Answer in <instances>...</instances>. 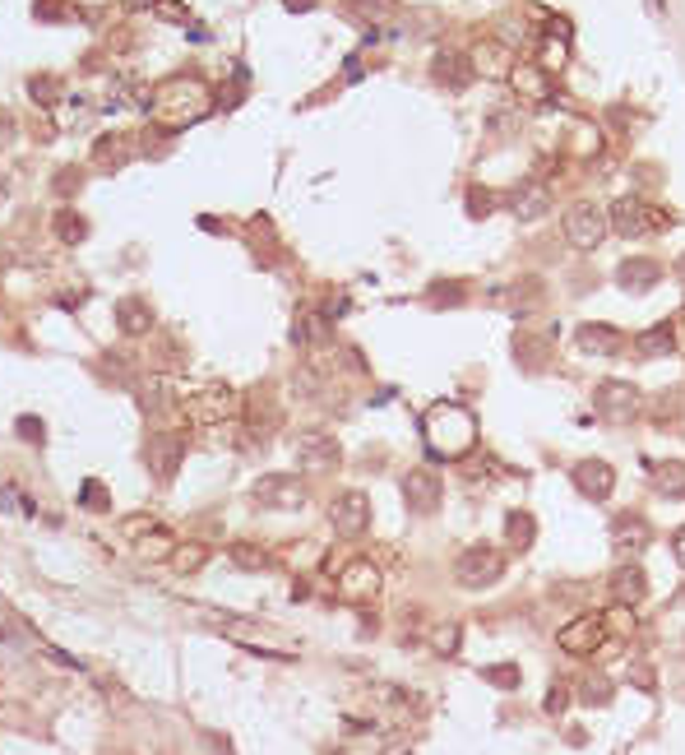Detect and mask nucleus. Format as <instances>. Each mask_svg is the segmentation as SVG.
<instances>
[{
  "label": "nucleus",
  "instance_id": "f257e3e1",
  "mask_svg": "<svg viewBox=\"0 0 685 755\" xmlns=\"http://www.w3.org/2000/svg\"><path fill=\"white\" fill-rule=\"evenodd\" d=\"M214 89L205 84L199 74H172L163 79V84L153 89V102H148V116L163 130H186L195 121H205V116L214 111Z\"/></svg>",
  "mask_w": 685,
  "mask_h": 755
},
{
  "label": "nucleus",
  "instance_id": "f03ea898",
  "mask_svg": "<svg viewBox=\"0 0 685 755\" xmlns=\"http://www.w3.org/2000/svg\"><path fill=\"white\" fill-rule=\"evenodd\" d=\"M241 413H246V399L214 380L205 389H190L186 399L172 408V431H205V426H223V422H241Z\"/></svg>",
  "mask_w": 685,
  "mask_h": 755
},
{
  "label": "nucleus",
  "instance_id": "7ed1b4c3",
  "mask_svg": "<svg viewBox=\"0 0 685 755\" xmlns=\"http://www.w3.org/2000/svg\"><path fill=\"white\" fill-rule=\"evenodd\" d=\"M422 435L435 459H468L477 445V417L459 404H435L422 417Z\"/></svg>",
  "mask_w": 685,
  "mask_h": 755
},
{
  "label": "nucleus",
  "instance_id": "20e7f679",
  "mask_svg": "<svg viewBox=\"0 0 685 755\" xmlns=\"http://www.w3.org/2000/svg\"><path fill=\"white\" fill-rule=\"evenodd\" d=\"M607 223H612L616 236H630V242H639V236H653V232L671 227V214H662V209L649 205V200H639V195H621V200L612 205V214H607Z\"/></svg>",
  "mask_w": 685,
  "mask_h": 755
},
{
  "label": "nucleus",
  "instance_id": "39448f33",
  "mask_svg": "<svg viewBox=\"0 0 685 755\" xmlns=\"http://www.w3.org/2000/svg\"><path fill=\"white\" fill-rule=\"evenodd\" d=\"M560 232H566V242H570L575 251H597L602 242H607L612 223H607V214H602L597 205L579 200V205L566 209V218H560Z\"/></svg>",
  "mask_w": 685,
  "mask_h": 755
},
{
  "label": "nucleus",
  "instance_id": "423d86ee",
  "mask_svg": "<svg viewBox=\"0 0 685 755\" xmlns=\"http://www.w3.org/2000/svg\"><path fill=\"white\" fill-rule=\"evenodd\" d=\"M500 575H505V556H500L496 547H487V542L468 547L459 561H454V579H459L463 588H491Z\"/></svg>",
  "mask_w": 685,
  "mask_h": 755
},
{
  "label": "nucleus",
  "instance_id": "0eeeda50",
  "mask_svg": "<svg viewBox=\"0 0 685 755\" xmlns=\"http://www.w3.org/2000/svg\"><path fill=\"white\" fill-rule=\"evenodd\" d=\"M338 598L343 603H376L380 598V566L366 561V556H357V561H347L338 570Z\"/></svg>",
  "mask_w": 685,
  "mask_h": 755
},
{
  "label": "nucleus",
  "instance_id": "6e6552de",
  "mask_svg": "<svg viewBox=\"0 0 685 755\" xmlns=\"http://www.w3.org/2000/svg\"><path fill=\"white\" fill-rule=\"evenodd\" d=\"M639 404H643V394H639L634 380H597V389H593V408H597L602 417H612V422L634 417Z\"/></svg>",
  "mask_w": 685,
  "mask_h": 755
},
{
  "label": "nucleus",
  "instance_id": "1a4fd4ad",
  "mask_svg": "<svg viewBox=\"0 0 685 755\" xmlns=\"http://www.w3.org/2000/svg\"><path fill=\"white\" fill-rule=\"evenodd\" d=\"M329 524L343 533V538H361L371 529V501L366 492H338L329 501Z\"/></svg>",
  "mask_w": 685,
  "mask_h": 755
},
{
  "label": "nucleus",
  "instance_id": "9d476101",
  "mask_svg": "<svg viewBox=\"0 0 685 755\" xmlns=\"http://www.w3.org/2000/svg\"><path fill=\"white\" fill-rule=\"evenodd\" d=\"M251 496L264 510H297V505H306V487H301V478H292V473H269V478L255 483Z\"/></svg>",
  "mask_w": 685,
  "mask_h": 755
},
{
  "label": "nucleus",
  "instance_id": "9b49d317",
  "mask_svg": "<svg viewBox=\"0 0 685 755\" xmlns=\"http://www.w3.org/2000/svg\"><path fill=\"white\" fill-rule=\"evenodd\" d=\"M602 640H612L607 626H602V616H579V621H570V626H560V635H556V645L566 649L570 658H588V654H597Z\"/></svg>",
  "mask_w": 685,
  "mask_h": 755
},
{
  "label": "nucleus",
  "instance_id": "f8f14e48",
  "mask_svg": "<svg viewBox=\"0 0 685 755\" xmlns=\"http://www.w3.org/2000/svg\"><path fill=\"white\" fill-rule=\"evenodd\" d=\"M505 84H509L523 102H551V98H556L551 74H547L538 61H514V65H509V74H505Z\"/></svg>",
  "mask_w": 685,
  "mask_h": 755
},
{
  "label": "nucleus",
  "instance_id": "ddd939ff",
  "mask_svg": "<svg viewBox=\"0 0 685 755\" xmlns=\"http://www.w3.org/2000/svg\"><path fill=\"white\" fill-rule=\"evenodd\" d=\"M431 79L435 84H445V89H468L472 84V61H468V52L463 47H440L435 56H431Z\"/></svg>",
  "mask_w": 685,
  "mask_h": 755
},
{
  "label": "nucleus",
  "instance_id": "4468645a",
  "mask_svg": "<svg viewBox=\"0 0 685 755\" xmlns=\"http://www.w3.org/2000/svg\"><path fill=\"white\" fill-rule=\"evenodd\" d=\"M403 501H408L413 514H431L440 510V478L431 468H413L408 478H403Z\"/></svg>",
  "mask_w": 685,
  "mask_h": 755
},
{
  "label": "nucleus",
  "instance_id": "2eb2a0df",
  "mask_svg": "<svg viewBox=\"0 0 685 755\" xmlns=\"http://www.w3.org/2000/svg\"><path fill=\"white\" fill-rule=\"evenodd\" d=\"M575 487L588 496V501H607L612 492H616V473H612V464H602V459H584V464H575Z\"/></svg>",
  "mask_w": 685,
  "mask_h": 755
},
{
  "label": "nucleus",
  "instance_id": "dca6fc26",
  "mask_svg": "<svg viewBox=\"0 0 685 755\" xmlns=\"http://www.w3.org/2000/svg\"><path fill=\"white\" fill-rule=\"evenodd\" d=\"M472 61V74H491V79H505L509 65H514V47L496 43V37H487V43H477V52H468Z\"/></svg>",
  "mask_w": 685,
  "mask_h": 755
},
{
  "label": "nucleus",
  "instance_id": "f3484780",
  "mask_svg": "<svg viewBox=\"0 0 685 755\" xmlns=\"http://www.w3.org/2000/svg\"><path fill=\"white\" fill-rule=\"evenodd\" d=\"M575 343H579V352H593V357H612V352H621L625 348V334L616 330V325H579L575 330Z\"/></svg>",
  "mask_w": 685,
  "mask_h": 755
},
{
  "label": "nucleus",
  "instance_id": "a211bd4d",
  "mask_svg": "<svg viewBox=\"0 0 685 755\" xmlns=\"http://www.w3.org/2000/svg\"><path fill=\"white\" fill-rule=\"evenodd\" d=\"M612 542H616V551H625V561H634V556L653 542V533H649V524H643L639 514H621V520L612 524Z\"/></svg>",
  "mask_w": 685,
  "mask_h": 755
},
{
  "label": "nucleus",
  "instance_id": "6ab92c4d",
  "mask_svg": "<svg viewBox=\"0 0 685 755\" xmlns=\"http://www.w3.org/2000/svg\"><path fill=\"white\" fill-rule=\"evenodd\" d=\"M135 399H139V408L148 417H167L172 413V380L167 376H144L135 385Z\"/></svg>",
  "mask_w": 685,
  "mask_h": 755
},
{
  "label": "nucleus",
  "instance_id": "aec40b11",
  "mask_svg": "<svg viewBox=\"0 0 685 755\" xmlns=\"http://www.w3.org/2000/svg\"><path fill=\"white\" fill-rule=\"evenodd\" d=\"M325 339H329V315L315 311V306H301L297 320H292V343L297 348H319Z\"/></svg>",
  "mask_w": 685,
  "mask_h": 755
},
{
  "label": "nucleus",
  "instance_id": "412c9836",
  "mask_svg": "<svg viewBox=\"0 0 685 755\" xmlns=\"http://www.w3.org/2000/svg\"><path fill=\"white\" fill-rule=\"evenodd\" d=\"M616 283H621L625 292H649V288L662 283V264H658V260H625V264L616 269Z\"/></svg>",
  "mask_w": 685,
  "mask_h": 755
},
{
  "label": "nucleus",
  "instance_id": "4be33fe9",
  "mask_svg": "<svg viewBox=\"0 0 685 755\" xmlns=\"http://www.w3.org/2000/svg\"><path fill=\"white\" fill-rule=\"evenodd\" d=\"M612 593H616V603H625V607H639L643 598H649V579H643V566L625 561V566L612 575Z\"/></svg>",
  "mask_w": 685,
  "mask_h": 755
},
{
  "label": "nucleus",
  "instance_id": "5701e85b",
  "mask_svg": "<svg viewBox=\"0 0 685 755\" xmlns=\"http://www.w3.org/2000/svg\"><path fill=\"white\" fill-rule=\"evenodd\" d=\"M297 450H301V468H315V473H329L338 464V441H329V435H301Z\"/></svg>",
  "mask_w": 685,
  "mask_h": 755
},
{
  "label": "nucleus",
  "instance_id": "b1692460",
  "mask_svg": "<svg viewBox=\"0 0 685 755\" xmlns=\"http://www.w3.org/2000/svg\"><path fill=\"white\" fill-rule=\"evenodd\" d=\"M148 464L157 478H167V473L181 464V431H163V435H153L148 441Z\"/></svg>",
  "mask_w": 685,
  "mask_h": 755
},
{
  "label": "nucleus",
  "instance_id": "393cba45",
  "mask_svg": "<svg viewBox=\"0 0 685 755\" xmlns=\"http://www.w3.org/2000/svg\"><path fill=\"white\" fill-rule=\"evenodd\" d=\"M509 209H514V218H519V223H538V218L551 209V190H547L542 181L523 186V190L514 195V205H509Z\"/></svg>",
  "mask_w": 685,
  "mask_h": 755
},
{
  "label": "nucleus",
  "instance_id": "a878e982",
  "mask_svg": "<svg viewBox=\"0 0 685 755\" xmlns=\"http://www.w3.org/2000/svg\"><path fill=\"white\" fill-rule=\"evenodd\" d=\"M116 325H120V334H130V339H144L148 330H153V311L139 301V297H126L116 306Z\"/></svg>",
  "mask_w": 685,
  "mask_h": 755
},
{
  "label": "nucleus",
  "instance_id": "bb28decb",
  "mask_svg": "<svg viewBox=\"0 0 685 755\" xmlns=\"http://www.w3.org/2000/svg\"><path fill=\"white\" fill-rule=\"evenodd\" d=\"M172 547H176V542H172V533H167V529H157V524H153L148 533H139V538H135V556H139V561H167Z\"/></svg>",
  "mask_w": 685,
  "mask_h": 755
},
{
  "label": "nucleus",
  "instance_id": "cd10ccee",
  "mask_svg": "<svg viewBox=\"0 0 685 755\" xmlns=\"http://www.w3.org/2000/svg\"><path fill=\"white\" fill-rule=\"evenodd\" d=\"M676 348V330L671 325H653V330H643L639 339H634V352L639 357H667Z\"/></svg>",
  "mask_w": 685,
  "mask_h": 755
},
{
  "label": "nucleus",
  "instance_id": "c85d7f7f",
  "mask_svg": "<svg viewBox=\"0 0 685 755\" xmlns=\"http://www.w3.org/2000/svg\"><path fill=\"white\" fill-rule=\"evenodd\" d=\"M533 538H538V533H533V514H528V510H514L509 520H505V547H509V551H528Z\"/></svg>",
  "mask_w": 685,
  "mask_h": 755
},
{
  "label": "nucleus",
  "instance_id": "c756f323",
  "mask_svg": "<svg viewBox=\"0 0 685 755\" xmlns=\"http://www.w3.org/2000/svg\"><path fill=\"white\" fill-rule=\"evenodd\" d=\"M52 232L61 236L65 246H79V242H84V232H89V218L74 214V209H56L52 214Z\"/></svg>",
  "mask_w": 685,
  "mask_h": 755
},
{
  "label": "nucleus",
  "instance_id": "7c9ffc66",
  "mask_svg": "<svg viewBox=\"0 0 685 755\" xmlns=\"http://www.w3.org/2000/svg\"><path fill=\"white\" fill-rule=\"evenodd\" d=\"M205 561H209V547H205V542H181V547H172V556H167V566H172L176 575H195Z\"/></svg>",
  "mask_w": 685,
  "mask_h": 755
},
{
  "label": "nucleus",
  "instance_id": "2f4dec72",
  "mask_svg": "<svg viewBox=\"0 0 685 755\" xmlns=\"http://www.w3.org/2000/svg\"><path fill=\"white\" fill-rule=\"evenodd\" d=\"M653 483H658V492H662V496L680 501V496H685V464H680V459L658 464V468H653Z\"/></svg>",
  "mask_w": 685,
  "mask_h": 755
},
{
  "label": "nucleus",
  "instance_id": "473e14b6",
  "mask_svg": "<svg viewBox=\"0 0 685 755\" xmlns=\"http://www.w3.org/2000/svg\"><path fill=\"white\" fill-rule=\"evenodd\" d=\"M37 19L43 24H74V19H89V14H79L84 5H79V0H37Z\"/></svg>",
  "mask_w": 685,
  "mask_h": 755
},
{
  "label": "nucleus",
  "instance_id": "72a5a7b5",
  "mask_svg": "<svg viewBox=\"0 0 685 755\" xmlns=\"http://www.w3.org/2000/svg\"><path fill=\"white\" fill-rule=\"evenodd\" d=\"M347 14L366 19V24H385L398 14V0H347Z\"/></svg>",
  "mask_w": 685,
  "mask_h": 755
},
{
  "label": "nucleus",
  "instance_id": "f704fd0d",
  "mask_svg": "<svg viewBox=\"0 0 685 755\" xmlns=\"http://www.w3.org/2000/svg\"><path fill=\"white\" fill-rule=\"evenodd\" d=\"M232 566L236 570H269V551L255 547V542H236L232 547Z\"/></svg>",
  "mask_w": 685,
  "mask_h": 755
},
{
  "label": "nucleus",
  "instance_id": "c9c22d12",
  "mask_svg": "<svg viewBox=\"0 0 685 755\" xmlns=\"http://www.w3.org/2000/svg\"><path fill=\"white\" fill-rule=\"evenodd\" d=\"M28 98H33V102H43V107H52V102L61 98V79H52V74H33Z\"/></svg>",
  "mask_w": 685,
  "mask_h": 755
},
{
  "label": "nucleus",
  "instance_id": "e433bc0d",
  "mask_svg": "<svg viewBox=\"0 0 685 755\" xmlns=\"http://www.w3.org/2000/svg\"><path fill=\"white\" fill-rule=\"evenodd\" d=\"M459 635H463V630H459L454 621H450V626H440V630L431 635V649H435V654H445V658H454V654H459Z\"/></svg>",
  "mask_w": 685,
  "mask_h": 755
},
{
  "label": "nucleus",
  "instance_id": "4c0bfd02",
  "mask_svg": "<svg viewBox=\"0 0 685 755\" xmlns=\"http://www.w3.org/2000/svg\"><path fill=\"white\" fill-rule=\"evenodd\" d=\"M602 626H607L612 635H630V630H634V612H630L625 603H616L607 616H602Z\"/></svg>",
  "mask_w": 685,
  "mask_h": 755
},
{
  "label": "nucleus",
  "instance_id": "58836bf2",
  "mask_svg": "<svg viewBox=\"0 0 685 755\" xmlns=\"http://www.w3.org/2000/svg\"><path fill=\"white\" fill-rule=\"evenodd\" d=\"M153 14L167 19V24H190V10L181 5V0H153Z\"/></svg>",
  "mask_w": 685,
  "mask_h": 755
},
{
  "label": "nucleus",
  "instance_id": "ea45409f",
  "mask_svg": "<svg viewBox=\"0 0 685 755\" xmlns=\"http://www.w3.org/2000/svg\"><path fill=\"white\" fill-rule=\"evenodd\" d=\"M570 61V52H566V43H551V37H547V43H542V70H560V65H566Z\"/></svg>",
  "mask_w": 685,
  "mask_h": 755
},
{
  "label": "nucleus",
  "instance_id": "a19ab883",
  "mask_svg": "<svg viewBox=\"0 0 685 755\" xmlns=\"http://www.w3.org/2000/svg\"><path fill=\"white\" fill-rule=\"evenodd\" d=\"M487 677H491V686H519V667L514 663H496V667H487Z\"/></svg>",
  "mask_w": 685,
  "mask_h": 755
},
{
  "label": "nucleus",
  "instance_id": "79ce46f5",
  "mask_svg": "<svg viewBox=\"0 0 685 755\" xmlns=\"http://www.w3.org/2000/svg\"><path fill=\"white\" fill-rule=\"evenodd\" d=\"M566 709H570V686L556 682V686L547 691V713H566Z\"/></svg>",
  "mask_w": 685,
  "mask_h": 755
},
{
  "label": "nucleus",
  "instance_id": "37998d69",
  "mask_svg": "<svg viewBox=\"0 0 685 755\" xmlns=\"http://www.w3.org/2000/svg\"><path fill=\"white\" fill-rule=\"evenodd\" d=\"M84 510H107V487L102 483H84V496H79Z\"/></svg>",
  "mask_w": 685,
  "mask_h": 755
},
{
  "label": "nucleus",
  "instance_id": "c03bdc74",
  "mask_svg": "<svg viewBox=\"0 0 685 755\" xmlns=\"http://www.w3.org/2000/svg\"><path fill=\"white\" fill-rule=\"evenodd\" d=\"M579 695H584L588 704H607V700H612V686H607V682H584Z\"/></svg>",
  "mask_w": 685,
  "mask_h": 755
},
{
  "label": "nucleus",
  "instance_id": "a18cd8bd",
  "mask_svg": "<svg viewBox=\"0 0 685 755\" xmlns=\"http://www.w3.org/2000/svg\"><path fill=\"white\" fill-rule=\"evenodd\" d=\"M468 214L472 218H487L491 214V195L487 190H468Z\"/></svg>",
  "mask_w": 685,
  "mask_h": 755
},
{
  "label": "nucleus",
  "instance_id": "49530a36",
  "mask_svg": "<svg viewBox=\"0 0 685 755\" xmlns=\"http://www.w3.org/2000/svg\"><path fill=\"white\" fill-rule=\"evenodd\" d=\"M14 431L24 435V441H33V445L43 441V422H37V417H19V422H14Z\"/></svg>",
  "mask_w": 685,
  "mask_h": 755
},
{
  "label": "nucleus",
  "instance_id": "de8ad7c7",
  "mask_svg": "<svg viewBox=\"0 0 685 755\" xmlns=\"http://www.w3.org/2000/svg\"><path fill=\"white\" fill-rule=\"evenodd\" d=\"M431 297H435V301H440V297H445V301H459V297H463V288H454V283L440 288V283H435V288H431Z\"/></svg>",
  "mask_w": 685,
  "mask_h": 755
},
{
  "label": "nucleus",
  "instance_id": "09e8293b",
  "mask_svg": "<svg viewBox=\"0 0 685 755\" xmlns=\"http://www.w3.org/2000/svg\"><path fill=\"white\" fill-rule=\"evenodd\" d=\"M671 551H676V566L685 570V529H676V542H671Z\"/></svg>",
  "mask_w": 685,
  "mask_h": 755
},
{
  "label": "nucleus",
  "instance_id": "8fccbe9b",
  "mask_svg": "<svg viewBox=\"0 0 685 755\" xmlns=\"http://www.w3.org/2000/svg\"><path fill=\"white\" fill-rule=\"evenodd\" d=\"M283 5H288L292 14H306V10H315V0H283Z\"/></svg>",
  "mask_w": 685,
  "mask_h": 755
},
{
  "label": "nucleus",
  "instance_id": "3c124183",
  "mask_svg": "<svg viewBox=\"0 0 685 755\" xmlns=\"http://www.w3.org/2000/svg\"><path fill=\"white\" fill-rule=\"evenodd\" d=\"M10 135H14V126L5 121V116H0V148H5V144H10Z\"/></svg>",
  "mask_w": 685,
  "mask_h": 755
},
{
  "label": "nucleus",
  "instance_id": "603ef678",
  "mask_svg": "<svg viewBox=\"0 0 685 755\" xmlns=\"http://www.w3.org/2000/svg\"><path fill=\"white\" fill-rule=\"evenodd\" d=\"M649 10H653V14H662V10H667V0H649Z\"/></svg>",
  "mask_w": 685,
  "mask_h": 755
},
{
  "label": "nucleus",
  "instance_id": "864d4df0",
  "mask_svg": "<svg viewBox=\"0 0 685 755\" xmlns=\"http://www.w3.org/2000/svg\"><path fill=\"white\" fill-rule=\"evenodd\" d=\"M680 278H685V255H680Z\"/></svg>",
  "mask_w": 685,
  "mask_h": 755
}]
</instances>
